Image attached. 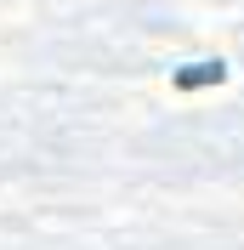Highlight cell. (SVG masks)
Returning a JSON list of instances; mask_svg holds the SVG:
<instances>
[{"instance_id": "1", "label": "cell", "mask_w": 244, "mask_h": 250, "mask_svg": "<svg viewBox=\"0 0 244 250\" xmlns=\"http://www.w3.org/2000/svg\"><path fill=\"white\" fill-rule=\"evenodd\" d=\"M222 80H227V62H182V68L170 74V85H176V91H210Z\"/></svg>"}]
</instances>
